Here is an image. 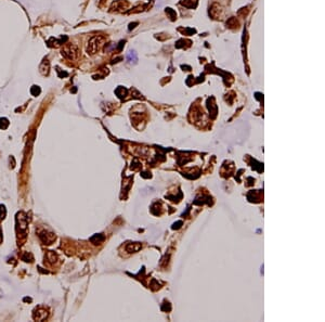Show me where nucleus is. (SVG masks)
<instances>
[{
  "mask_svg": "<svg viewBox=\"0 0 325 322\" xmlns=\"http://www.w3.org/2000/svg\"><path fill=\"white\" fill-rule=\"evenodd\" d=\"M63 57H65L66 59L73 60L75 59L76 54H77V48L76 46H73V45H65L63 47L62 51H61Z\"/></svg>",
  "mask_w": 325,
  "mask_h": 322,
  "instance_id": "nucleus-1",
  "label": "nucleus"
},
{
  "mask_svg": "<svg viewBox=\"0 0 325 322\" xmlns=\"http://www.w3.org/2000/svg\"><path fill=\"white\" fill-rule=\"evenodd\" d=\"M57 72H59L60 77H62V76H67V73H65V72H60L59 68H57Z\"/></svg>",
  "mask_w": 325,
  "mask_h": 322,
  "instance_id": "nucleus-7",
  "label": "nucleus"
},
{
  "mask_svg": "<svg viewBox=\"0 0 325 322\" xmlns=\"http://www.w3.org/2000/svg\"><path fill=\"white\" fill-rule=\"evenodd\" d=\"M137 24H138V23H131V24L129 25V30H132V28H135Z\"/></svg>",
  "mask_w": 325,
  "mask_h": 322,
  "instance_id": "nucleus-8",
  "label": "nucleus"
},
{
  "mask_svg": "<svg viewBox=\"0 0 325 322\" xmlns=\"http://www.w3.org/2000/svg\"><path fill=\"white\" fill-rule=\"evenodd\" d=\"M127 59H128V61H130V62H132V61L135 62V61H137V54H135V52L130 51L127 55Z\"/></svg>",
  "mask_w": 325,
  "mask_h": 322,
  "instance_id": "nucleus-5",
  "label": "nucleus"
},
{
  "mask_svg": "<svg viewBox=\"0 0 325 322\" xmlns=\"http://www.w3.org/2000/svg\"><path fill=\"white\" fill-rule=\"evenodd\" d=\"M39 70H40V73L42 75H48L49 74V70H50V63L47 59H45L41 62L40 66H39Z\"/></svg>",
  "mask_w": 325,
  "mask_h": 322,
  "instance_id": "nucleus-4",
  "label": "nucleus"
},
{
  "mask_svg": "<svg viewBox=\"0 0 325 322\" xmlns=\"http://www.w3.org/2000/svg\"><path fill=\"white\" fill-rule=\"evenodd\" d=\"M67 40V37L64 36V37H61V39H55V38H50L48 40V46L49 47H57L60 46V45H63V43L66 42Z\"/></svg>",
  "mask_w": 325,
  "mask_h": 322,
  "instance_id": "nucleus-3",
  "label": "nucleus"
},
{
  "mask_svg": "<svg viewBox=\"0 0 325 322\" xmlns=\"http://www.w3.org/2000/svg\"><path fill=\"white\" fill-rule=\"evenodd\" d=\"M100 37H93L90 40L89 45H88V49H87V51H88V53H95L97 52V50L99 49V47H100Z\"/></svg>",
  "mask_w": 325,
  "mask_h": 322,
  "instance_id": "nucleus-2",
  "label": "nucleus"
},
{
  "mask_svg": "<svg viewBox=\"0 0 325 322\" xmlns=\"http://www.w3.org/2000/svg\"><path fill=\"white\" fill-rule=\"evenodd\" d=\"M30 92H32V95H38L39 93H40V88H39L38 86H32Z\"/></svg>",
  "mask_w": 325,
  "mask_h": 322,
  "instance_id": "nucleus-6",
  "label": "nucleus"
}]
</instances>
